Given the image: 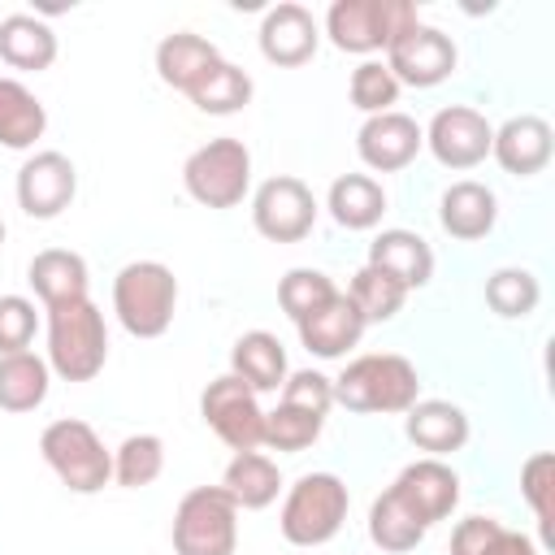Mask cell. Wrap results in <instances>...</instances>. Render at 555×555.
<instances>
[{"label":"cell","instance_id":"83f0119b","mask_svg":"<svg viewBox=\"0 0 555 555\" xmlns=\"http://www.w3.org/2000/svg\"><path fill=\"white\" fill-rule=\"evenodd\" d=\"M325 208L343 230H377L386 212V186L373 173H338L330 182Z\"/></svg>","mask_w":555,"mask_h":555},{"label":"cell","instance_id":"30bf717a","mask_svg":"<svg viewBox=\"0 0 555 555\" xmlns=\"http://www.w3.org/2000/svg\"><path fill=\"white\" fill-rule=\"evenodd\" d=\"M460 65V52H455V39L429 22H412L403 26L390 43H386V69L395 74L399 87H416V91H429L438 82H447Z\"/></svg>","mask_w":555,"mask_h":555},{"label":"cell","instance_id":"f1b7e54d","mask_svg":"<svg viewBox=\"0 0 555 555\" xmlns=\"http://www.w3.org/2000/svg\"><path fill=\"white\" fill-rule=\"evenodd\" d=\"M52 390V369L35 351L0 356V412H35Z\"/></svg>","mask_w":555,"mask_h":555},{"label":"cell","instance_id":"4dcf8cb0","mask_svg":"<svg viewBox=\"0 0 555 555\" xmlns=\"http://www.w3.org/2000/svg\"><path fill=\"white\" fill-rule=\"evenodd\" d=\"M251 74L243 69V65H234V61H217L212 65V74L186 95L199 113H208V117H230V113H238V108H247L251 104Z\"/></svg>","mask_w":555,"mask_h":555},{"label":"cell","instance_id":"60d3db41","mask_svg":"<svg viewBox=\"0 0 555 555\" xmlns=\"http://www.w3.org/2000/svg\"><path fill=\"white\" fill-rule=\"evenodd\" d=\"M499 529H503V520H494V516H464L451 529L447 555H486L490 542L499 538Z\"/></svg>","mask_w":555,"mask_h":555},{"label":"cell","instance_id":"7402d4cb","mask_svg":"<svg viewBox=\"0 0 555 555\" xmlns=\"http://www.w3.org/2000/svg\"><path fill=\"white\" fill-rule=\"evenodd\" d=\"M217 61H221V48L195 30H173L156 43V74L165 87H173L182 95H191L212 74Z\"/></svg>","mask_w":555,"mask_h":555},{"label":"cell","instance_id":"8d00e7d4","mask_svg":"<svg viewBox=\"0 0 555 555\" xmlns=\"http://www.w3.org/2000/svg\"><path fill=\"white\" fill-rule=\"evenodd\" d=\"M399 82H395V74L386 69V61H360L356 69H351V82H347V95H351V104L364 113V117H377V113H390L395 104H399Z\"/></svg>","mask_w":555,"mask_h":555},{"label":"cell","instance_id":"8992f818","mask_svg":"<svg viewBox=\"0 0 555 555\" xmlns=\"http://www.w3.org/2000/svg\"><path fill=\"white\" fill-rule=\"evenodd\" d=\"M173 555H234L238 551V507L221 486H195L178 499L169 525Z\"/></svg>","mask_w":555,"mask_h":555},{"label":"cell","instance_id":"b9f144b4","mask_svg":"<svg viewBox=\"0 0 555 555\" xmlns=\"http://www.w3.org/2000/svg\"><path fill=\"white\" fill-rule=\"evenodd\" d=\"M486 555H542V551L533 546V538H529V533H516V529H507V525H503Z\"/></svg>","mask_w":555,"mask_h":555},{"label":"cell","instance_id":"ffe728a7","mask_svg":"<svg viewBox=\"0 0 555 555\" xmlns=\"http://www.w3.org/2000/svg\"><path fill=\"white\" fill-rule=\"evenodd\" d=\"M364 264L390 273L403 291H421V286L434 282V247L416 230H403V225L377 230L373 243H369V260Z\"/></svg>","mask_w":555,"mask_h":555},{"label":"cell","instance_id":"5b68a950","mask_svg":"<svg viewBox=\"0 0 555 555\" xmlns=\"http://www.w3.org/2000/svg\"><path fill=\"white\" fill-rule=\"evenodd\" d=\"M39 455L56 473V481L65 490H74V494H100L113 481V451L78 416H61V421L43 425Z\"/></svg>","mask_w":555,"mask_h":555},{"label":"cell","instance_id":"4316f807","mask_svg":"<svg viewBox=\"0 0 555 555\" xmlns=\"http://www.w3.org/2000/svg\"><path fill=\"white\" fill-rule=\"evenodd\" d=\"M48 130V108L43 100L22 82L0 74V147L9 152H26L43 139Z\"/></svg>","mask_w":555,"mask_h":555},{"label":"cell","instance_id":"ab89813d","mask_svg":"<svg viewBox=\"0 0 555 555\" xmlns=\"http://www.w3.org/2000/svg\"><path fill=\"white\" fill-rule=\"evenodd\" d=\"M282 403H295V408H308L317 416H330V408H334V382L325 373H317V369H295L282 382Z\"/></svg>","mask_w":555,"mask_h":555},{"label":"cell","instance_id":"d6986e66","mask_svg":"<svg viewBox=\"0 0 555 555\" xmlns=\"http://www.w3.org/2000/svg\"><path fill=\"white\" fill-rule=\"evenodd\" d=\"M403 434H408V442L416 451H425L434 460H447L468 442L473 425H468L464 408L451 403V399H416L403 412Z\"/></svg>","mask_w":555,"mask_h":555},{"label":"cell","instance_id":"484cf974","mask_svg":"<svg viewBox=\"0 0 555 555\" xmlns=\"http://www.w3.org/2000/svg\"><path fill=\"white\" fill-rule=\"evenodd\" d=\"M0 61L22 74H39L56 61V30L35 13L0 17Z\"/></svg>","mask_w":555,"mask_h":555},{"label":"cell","instance_id":"44dd1931","mask_svg":"<svg viewBox=\"0 0 555 555\" xmlns=\"http://www.w3.org/2000/svg\"><path fill=\"white\" fill-rule=\"evenodd\" d=\"M499 221V195L486 186V182H473V178H460L442 191L438 199V225L460 238V243H477L494 230Z\"/></svg>","mask_w":555,"mask_h":555},{"label":"cell","instance_id":"e575fe53","mask_svg":"<svg viewBox=\"0 0 555 555\" xmlns=\"http://www.w3.org/2000/svg\"><path fill=\"white\" fill-rule=\"evenodd\" d=\"M347 295H351V304L360 308V317H364L369 325H382V321L399 317V308H403V299H408V291H403L390 273H382V269H373V264H360V269H356Z\"/></svg>","mask_w":555,"mask_h":555},{"label":"cell","instance_id":"6da1fadb","mask_svg":"<svg viewBox=\"0 0 555 555\" xmlns=\"http://www.w3.org/2000/svg\"><path fill=\"white\" fill-rule=\"evenodd\" d=\"M334 382V403L360 416H403L421 399L416 364L399 351H364L343 364Z\"/></svg>","mask_w":555,"mask_h":555},{"label":"cell","instance_id":"7c38bea8","mask_svg":"<svg viewBox=\"0 0 555 555\" xmlns=\"http://www.w3.org/2000/svg\"><path fill=\"white\" fill-rule=\"evenodd\" d=\"M425 134V147L429 156L442 165V169H477L486 156H490V139H494V126L486 121L481 108L473 104H447L429 117V126H421Z\"/></svg>","mask_w":555,"mask_h":555},{"label":"cell","instance_id":"4fadbf2b","mask_svg":"<svg viewBox=\"0 0 555 555\" xmlns=\"http://www.w3.org/2000/svg\"><path fill=\"white\" fill-rule=\"evenodd\" d=\"M13 195H17V208L35 221H52L61 217L74 195H78V169L65 152H35L22 160L17 169V182H13Z\"/></svg>","mask_w":555,"mask_h":555},{"label":"cell","instance_id":"d6a6232c","mask_svg":"<svg viewBox=\"0 0 555 555\" xmlns=\"http://www.w3.org/2000/svg\"><path fill=\"white\" fill-rule=\"evenodd\" d=\"M165 473V442L156 434H130L113 451V481L121 490H143Z\"/></svg>","mask_w":555,"mask_h":555},{"label":"cell","instance_id":"52a82bcc","mask_svg":"<svg viewBox=\"0 0 555 555\" xmlns=\"http://www.w3.org/2000/svg\"><path fill=\"white\" fill-rule=\"evenodd\" d=\"M182 186L204 208H238L251 191V152L243 139L221 134L199 143L182 165Z\"/></svg>","mask_w":555,"mask_h":555},{"label":"cell","instance_id":"5bb4252c","mask_svg":"<svg viewBox=\"0 0 555 555\" xmlns=\"http://www.w3.org/2000/svg\"><path fill=\"white\" fill-rule=\"evenodd\" d=\"M425 529H434L438 520H447L455 507H460V473L447 464V460H434V455H421L412 464L399 468V477L386 486Z\"/></svg>","mask_w":555,"mask_h":555},{"label":"cell","instance_id":"9c48e42d","mask_svg":"<svg viewBox=\"0 0 555 555\" xmlns=\"http://www.w3.org/2000/svg\"><path fill=\"white\" fill-rule=\"evenodd\" d=\"M321 217L312 186L295 173H273L251 191V225L269 243H304Z\"/></svg>","mask_w":555,"mask_h":555},{"label":"cell","instance_id":"ba28073f","mask_svg":"<svg viewBox=\"0 0 555 555\" xmlns=\"http://www.w3.org/2000/svg\"><path fill=\"white\" fill-rule=\"evenodd\" d=\"M416 17L421 13L408 0H334L325 9V35L338 52L369 61L373 52H386V43Z\"/></svg>","mask_w":555,"mask_h":555},{"label":"cell","instance_id":"f35d334b","mask_svg":"<svg viewBox=\"0 0 555 555\" xmlns=\"http://www.w3.org/2000/svg\"><path fill=\"white\" fill-rule=\"evenodd\" d=\"M39 330V312L26 295H0V356L30 351V338Z\"/></svg>","mask_w":555,"mask_h":555},{"label":"cell","instance_id":"7bdbcfd3","mask_svg":"<svg viewBox=\"0 0 555 555\" xmlns=\"http://www.w3.org/2000/svg\"><path fill=\"white\" fill-rule=\"evenodd\" d=\"M0 243H4V217H0Z\"/></svg>","mask_w":555,"mask_h":555},{"label":"cell","instance_id":"277c9868","mask_svg":"<svg viewBox=\"0 0 555 555\" xmlns=\"http://www.w3.org/2000/svg\"><path fill=\"white\" fill-rule=\"evenodd\" d=\"M113 312L130 338H160L178 312V278L160 260H130L113 278Z\"/></svg>","mask_w":555,"mask_h":555},{"label":"cell","instance_id":"2e32d148","mask_svg":"<svg viewBox=\"0 0 555 555\" xmlns=\"http://www.w3.org/2000/svg\"><path fill=\"white\" fill-rule=\"evenodd\" d=\"M260 56L278 69H299L317 56V43H321V26L312 17V9L295 4V0H282L273 9H264L260 17Z\"/></svg>","mask_w":555,"mask_h":555},{"label":"cell","instance_id":"8fae6325","mask_svg":"<svg viewBox=\"0 0 555 555\" xmlns=\"http://www.w3.org/2000/svg\"><path fill=\"white\" fill-rule=\"evenodd\" d=\"M204 425L230 447V451H260L264 438V408L251 386H243L234 373H221L199 395Z\"/></svg>","mask_w":555,"mask_h":555},{"label":"cell","instance_id":"f546056e","mask_svg":"<svg viewBox=\"0 0 555 555\" xmlns=\"http://www.w3.org/2000/svg\"><path fill=\"white\" fill-rule=\"evenodd\" d=\"M425 525L390 494V490H382L373 503H369V542L377 546V551H386V555H408V551H416L421 542H425Z\"/></svg>","mask_w":555,"mask_h":555},{"label":"cell","instance_id":"7a4b0ae2","mask_svg":"<svg viewBox=\"0 0 555 555\" xmlns=\"http://www.w3.org/2000/svg\"><path fill=\"white\" fill-rule=\"evenodd\" d=\"M48 312V369L61 382H91L108 364V325L104 312L87 299L43 308Z\"/></svg>","mask_w":555,"mask_h":555},{"label":"cell","instance_id":"836d02e7","mask_svg":"<svg viewBox=\"0 0 555 555\" xmlns=\"http://www.w3.org/2000/svg\"><path fill=\"white\" fill-rule=\"evenodd\" d=\"M321 429H325V416H317V412H308V408H295V403H282V399H278V408L264 412V438H260V447L295 455V451H308V447L321 438Z\"/></svg>","mask_w":555,"mask_h":555},{"label":"cell","instance_id":"d4e9b609","mask_svg":"<svg viewBox=\"0 0 555 555\" xmlns=\"http://www.w3.org/2000/svg\"><path fill=\"white\" fill-rule=\"evenodd\" d=\"M221 490L234 499L238 512H260V507L278 503L286 481H282V468H278L273 455H264V451H234V460L221 473Z\"/></svg>","mask_w":555,"mask_h":555},{"label":"cell","instance_id":"9a60e30c","mask_svg":"<svg viewBox=\"0 0 555 555\" xmlns=\"http://www.w3.org/2000/svg\"><path fill=\"white\" fill-rule=\"evenodd\" d=\"M425 147V134H421V121L390 108V113H377V117H364L360 130H356V156L364 169L373 173H399L408 169Z\"/></svg>","mask_w":555,"mask_h":555},{"label":"cell","instance_id":"e0dca14e","mask_svg":"<svg viewBox=\"0 0 555 555\" xmlns=\"http://www.w3.org/2000/svg\"><path fill=\"white\" fill-rule=\"evenodd\" d=\"M551 152H555V130L546 117L538 113H520V117H507L503 126H494V139H490V156L499 160L503 173L512 178H533L551 165Z\"/></svg>","mask_w":555,"mask_h":555},{"label":"cell","instance_id":"603a6c76","mask_svg":"<svg viewBox=\"0 0 555 555\" xmlns=\"http://www.w3.org/2000/svg\"><path fill=\"white\" fill-rule=\"evenodd\" d=\"M26 282L30 291L39 295L43 308H56V304H74V299H87V286H91V273H87V260L69 247H43L35 251V260L26 264Z\"/></svg>","mask_w":555,"mask_h":555},{"label":"cell","instance_id":"74e56055","mask_svg":"<svg viewBox=\"0 0 555 555\" xmlns=\"http://www.w3.org/2000/svg\"><path fill=\"white\" fill-rule=\"evenodd\" d=\"M520 494L538 516L542 542L551 546V520H555V507H551V499H555V455L551 451H533L520 464Z\"/></svg>","mask_w":555,"mask_h":555},{"label":"cell","instance_id":"d590c367","mask_svg":"<svg viewBox=\"0 0 555 555\" xmlns=\"http://www.w3.org/2000/svg\"><path fill=\"white\" fill-rule=\"evenodd\" d=\"M338 295L334 278L321 273V269H291L282 282H278V308L299 325L308 312H317L321 304H330Z\"/></svg>","mask_w":555,"mask_h":555},{"label":"cell","instance_id":"cb8c5ba5","mask_svg":"<svg viewBox=\"0 0 555 555\" xmlns=\"http://www.w3.org/2000/svg\"><path fill=\"white\" fill-rule=\"evenodd\" d=\"M230 373H234L243 386H251L256 395L282 390V382H286V373H291L282 338L269 334V330H247V334H238L234 347H230Z\"/></svg>","mask_w":555,"mask_h":555},{"label":"cell","instance_id":"3957f363","mask_svg":"<svg viewBox=\"0 0 555 555\" xmlns=\"http://www.w3.org/2000/svg\"><path fill=\"white\" fill-rule=\"evenodd\" d=\"M347 507H351V490L338 473H304L282 494L278 529L291 546L317 551L338 538V529L347 525Z\"/></svg>","mask_w":555,"mask_h":555},{"label":"cell","instance_id":"ac0fdd59","mask_svg":"<svg viewBox=\"0 0 555 555\" xmlns=\"http://www.w3.org/2000/svg\"><path fill=\"white\" fill-rule=\"evenodd\" d=\"M295 330H299V343H304L308 356H317V360H343L351 347H360L369 321L360 317V308L351 304V295L338 291L330 304H321L317 312H308Z\"/></svg>","mask_w":555,"mask_h":555},{"label":"cell","instance_id":"1f68e13d","mask_svg":"<svg viewBox=\"0 0 555 555\" xmlns=\"http://www.w3.org/2000/svg\"><path fill=\"white\" fill-rule=\"evenodd\" d=\"M486 304H490V312L503 317V321H525V317L538 312L542 286H538V278H533L529 269L503 264V269H494V273L486 278Z\"/></svg>","mask_w":555,"mask_h":555}]
</instances>
